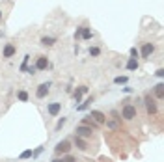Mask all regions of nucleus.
I'll return each mask as SVG.
<instances>
[{"label":"nucleus","instance_id":"obj_1","mask_svg":"<svg viewBox=\"0 0 164 162\" xmlns=\"http://www.w3.org/2000/svg\"><path fill=\"white\" fill-rule=\"evenodd\" d=\"M121 116H123L125 119H134V118H136V108H134L133 104H125Z\"/></svg>","mask_w":164,"mask_h":162},{"label":"nucleus","instance_id":"obj_2","mask_svg":"<svg viewBox=\"0 0 164 162\" xmlns=\"http://www.w3.org/2000/svg\"><path fill=\"white\" fill-rule=\"evenodd\" d=\"M75 132H77L78 138H88V136H91V127H88V125H78Z\"/></svg>","mask_w":164,"mask_h":162},{"label":"nucleus","instance_id":"obj_3","mask_svg":"<svg viewBox=\"0 0 164 162\" xmlns=\"http://www.w3.org/2000/svg\"><path fill=\"white\" fill-rule=\"evenodd\" d=\"M49 88H50V84H49V82H43V84H39V86H37V91H35L37 99H43V97L49 93Z\"/></svg>","mask_w":164,"mask_h":162},{"label":"nucleus","instance_id":"obj_4","mask_svg":"<svg viewBox=\"0 0 164 162\" xmlns=\"http://www.w3.org/2000/svg\"><path fill=\"white\" fill-rule=\"evenodd\" d=\"M37 71H45L47 67H49V60H47V56H39L37 58V62H35V65H34Z\"/></svg>","mask_w":164,"mask_h":162},{"label":"nucleus","instance_id":"obj_5","mask_svg":"<svg viewBox=\"0 0 164 162\" xmlns=\"http://www.w3.org/2000/svg\"><path fill=\"white\" fill-rule=\"evenodd\" d=\"M54 149H56V153H69V149H71V144H69L67 140H63V142H58Z\"/></svg>","mask_w":164,"mask_h":162},{"label":"nucleus","instance_id":"obj_6","mask_svg":"<svg viewBox=\"0 0 164 162\" xmlns=\"http://www.w3.org/2000/svg\"><path fill=\"white\" fill-rule=\"evenodd\" d=\"M153 52H155V45H153V43H146V45L142 47V56H144V58H149Z\"/></svg>","mask_w":164,"mask_h":162},{"label":"nucleus","instance_id":"obj_7","mask_svg":"<svg viewBox=\"0 0 164 162\" xmlns=\"http://www.w3.org/2000/svg\"><path fill=\"white\" fill-rule=\"evenodd\" d=\"M146 106H148V114H155L157 112V103L151 97H146Z\"/></svg>","mask_w":164,"mask_h":162},{"label":"nucleus","instance_id":"obj_8","mask_svg":"<svg viewBox=\"0 0 164 162\" xmlns=\"http://www.w3.org/2000/svg\"><path fill=\"white\" fill-rule=\"evenodd\" d=\"M90 118H93L97 123H105L106 121V118H105V114L103 112H99V110H91V114H90Z\"/></svg>","mask_w":164,"mask_h":162},{"label":"nucleus","instance_id":"obj_9","mask_svg":"<svg viewBox=\"0 0 164 162\" xmlns=\"http://www.w3.org/2000/svg\"><path fill=\"white\" fill-rule=\"evenodd\" d=\"M13 54H15V45L7 43V45L4 47V52H2V56H4V58H11Z\"/></svg>","mask_w":164,"mask_h":162},{"label":"nucleus","instance_id":"obj_10","mask_svg":"<svg viewBox=\"0 0 164 162\" xmlns=\"http://www.w3.org/2000/svg\"><path fill=\"white\" fill-rule=\"evenodd\" d=\"M49 114L50 116H58L60 114V103H50L49 104Z\"/></svg>","mask_w":164,"mask_h":162},{"label":"nucleus","instance_id":"obj_11","mask_svg":"<svg viewBox=\"0 0 164 162\" xmlns=\"http://www.w3.org/2000/svg\"><path fill=\"white\" fill-rule=\"evenodd\" d=\"M75 146H77L80 151H86V149H88V144H86L82 138H78V136H75Z\"/></svg>","mask_w":164,"mask_h":162},{"label":"nucleus","instance_id":"obj_12","mask_svg":"<svg viewBox=\"0 0 164 162\" xmlns=\"http://www.w3.org/2000/svg\"><path fill=\"white\" fill-rule=\"evenodd\" d=\"M127 69H129V71H134V69H138V60H136V58H131V60L127 62Z\"/></svg>","mask_w":164,"mask_h":162},{"label":"nucleus","instance_id":"obj_13","mask_svg":"<svg viewBox=\"0 0 164 162\" xmlns=\"http://www.w3.org/2000/svg\"><path fill=\"white\" fill-rule=\"evenodd\" d=\"M86 91H88V88H86V86H80V88L75 91V101L78 103V101H80V97H82V93H86Z\"/></svg>","mask_w":164,"mask_h":162},{"label":"nucleus","instance_id":"obj_14","mask_svg":"<svg viewBox=\"0 0 164 162\" xmlns=\"http://www.w3.org/2000/svg\"><path fill=\"white\" fill-rule=\"evenodd\" d=\"M155 95H157L159 99H162L164 97V86L162 84H157V86H155Z\"/></svg>","mask_w":164,"mask_h":162},{"label":"nucleus","instance_id":"obj_15","mask_svg":"<svg viewBox=\"0 0 164 162\" xmlns=\"http://www.w3.org/2000/svg\"><path fill=\"white\" fill-rule=\"evenodd\" d=\"M80 37H84V39H90V37H91V30H90L88 26H84V28H82V34H80Z\"/></svg>","mask_w":164,"mask_h":162},{"label":"nucleus","instance_id":"obj_16","mask_svg":"<svg viewBox=\"0 0 164 162\" xmlns=\"http://www.w3.org/2000/svg\"><path fill=\"white\" fill-rule=\"evenodd\" d=\"M41 43H43V45H47V47H50V45H54V39H52V37H43V39H41Z\"/></svg>","mask_w":164,"mask_h":162},{"label":"nucleus","instance_id":"obj_17","mask_svg":"<svg viewBox=\"0 0 164 162\" xmlns=\"http://www.w3.org/2000/svg\"><path fill=\"white\" fill-rule=\"evenodd\" d=\"M99 54H101V50H99L97 47H91V49H90V56H99Z\"/></svg>","mask_w":164,"mask_h":162},{"label":"nucleus","instance_id":"obj_18","mask_svg":"<svg viewBox=\"0 0 164 162\" xmlns=\"http://www.w3.org/2000/svg\"><path fill=\"white\" fill-rule=\"evenodd\" d=\"M114 82H116V84H125V82H127V76H116Z\"/></svg>","mask_w":164,"mask_h":162},{"label":"nucleus","instance_id":"obj_19","mask_svg":"<svg viewBox=\"0 0 164 162\" xmlns=\"http://www.w3.org/2000/svg\"><path fill=\"white\" fill-rule=\"evenodd\" d=\"M19 99L21 101H28V93L26 91H19Z\"/></svg>","mask_w":164,"mask_h":162},{"label":"nucleus","instance_id":"obj_20","mask_svg":"<svg viewBox=\"0 0 164 162\" xmlns=\"http://www.w3.org/2000/svg\"><path fill=\"white\" fill-rule=\"evenodd\" d=\"M28 157H32V151L28 149V151H24L22 155H21V159H28Z\"/></svg>","mask_w":164,"mask_h":162},{"label":"nucleus","instance_id":"obj_21","mask_svg":"<svg viewBox=\"0 0 164 162\" xmlns=\"http://www.w3.org/2000/svg\"><path fill=\"white\" fill-rule=\"evenodd\" d=\"M82 28H84V26H80V28L77 30V34H75V37H80V34H82Z\"/></svg>","mask_w":164,"mask_h":162},{"label":"nucleus","instance_id":"obj_22","mask_svg":"<svg viewBox=\"0 0 164 162\" xmlns=\"http://www.w3.org/2000/svg\"><path fill=\"white\" fill-rule=\"evenodd\" d=\"M63 123H65V118H62V119L58 121V129H62V125H63Z\"/></svg>","mask_w":164,"mask_h":162},{"label":"nucleus","instance_id":"obj_23","mask_svg":"<svg viewBox=\"0 0 164 162\" xmlns=\"http://www.w3.org/2000/svg\"><path fill=\"white\" fill-rule=\"evenodd\" d=\"M35 71H37L35 67H30V69H28V73H30V75H35Z\"/></svg>","mask_w":164,"mask_h":162},{"label":"nucleus","instance_id":"obj_24","mask_svg":"<svg viewBox=\"0 0 164 162\" xmlns=\"http://www.w3.org/2000/svg\"><path fill=\"white\" fill-rule=\"evenodd\" d=\"M65 162H77V160H75L73 157H67V159H65Z\"/></svg>","mask_w":164,"mask_h":162},{"label":"nucleus","instance_id":"obj_25","mask_svg":"<svg viewBox=\"0 0 164 162\" xmlns=\"http://www.w3.org/2000/svg\"><path fill=\"white\" fill-rule=\"evenodd\" d=\"M52 162H65V160H63V159H62V160H60V159H56V160H52Z\"/></svg>","mask_w":164,"mask_h":162},{"label":"nucleus","instance_id":"obj_26","mask_svg":"<svg viewBox=\"0 0 164 162\" xmlns=\"http://www.w3.org/2000/svg\"><path fill=\"white\" fill-rule=\"evenodd\" d=\"M0 19H2V11H0Z\"/></svg>","mask_w":164,"mask_h":162}]
</instances>
